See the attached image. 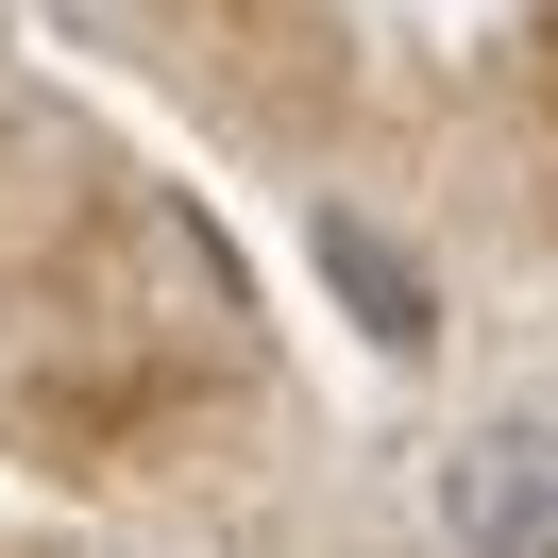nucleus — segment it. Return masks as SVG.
I'll list each match as a JSON object with an SVG mask.
<instances>
[{
	"mask_svg": "<svg viewBox=\"0 0 558 558\" xmlns=\"http://www.w3.org/2000/svg\"><path fill=\"white\" fill-rule=\"evenodd\" d=\"M440 542L457 558H558V423L508 407L440 457Z\"/></svg>",
	"mask_w": 558,
	"mask_h": 558,
	"instance_id": "obj_1",
	"label": "nucleus"
},
{
	"mask_svg": "<svg viewBox=\"0 0 558 558\" xmlns=\"http://www.w3.org/2000/svg\"><path fill=\"white\" fill-rule=\"evenodd\" d=\"M305 254L339 271V305L373 322L389 355H423V339H440V288H423V254H389V238H373L355 204H322V220H305Z\"/></svg>",
	"mask_w": 558,
	"mask_h": 558,
	"instance_id": "obj_2",
	"label": "nucleus"
}]
</instances>
